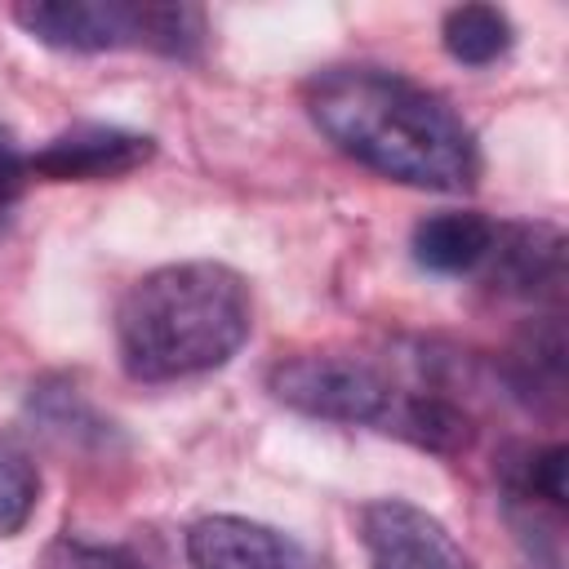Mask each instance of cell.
<instances>
[{"instance_id": "obj_7", "label": "cell", "mask_w": 569, "mask_h": 569, "mask_svg": "<svg viewBox=\"0 0 569 569\" xmlns=\"http://www.w3.org/2000/svg\"><path fill=\"white\" fill-rule=\"evenodd\" d=\"M156 156V138L116 124H76L49 138L31 156V173L49 182H102L142 169Z\"/></svg>"}, {"instance_id": "obj_8", "label": "cell", "mask_w": 569, "mask_h": 569, "mask_svg": "<svg viewBox=\"0 0 569 569\" xmlns=\"http://www.w3.org/2000/svg\"><path fill=\"white\" fill-rule=\"evenodd\" d=\"M485 271L498 293L551 298L565 284V236L551 222H498Z\"/></svg>"}, {"instance_id": "obj_11", "label": "cell", "mask_w": 569, "mask_h": 569, "mask_svg": "<svg viewBox=\"0 0 569 569\" xmlns=\"http://www.w3.org/2000/svg\"><path fill=\"white\" fill-rule=\"evenodd\" d=\"M40 502V471L13 440L0 436V538H13L27 529Z\"/></svg>"}, {"instance_id": "obj_5", "label": "cell", "mask_w": 569, "mask_h": 569, "mask_svg": "<svg viewBox=\"0 0 569 569\" xmlns=\"http://www.w3.org/2000/svg\"><path fill=\"white\" fill-rule=\"evenodd\" d=\"M360 542L369 569H471L453 533L405 498H378L360 511Z\"/></svg>"}, {"instance_id": "obj_2", "label": "cell", "mask_w": 569, "mask_h": 569, "mask_svg": "<svg viewBox=\"0 0 569 569\" xmlns=\"http://www.w3.org/2000/svg\"><path fill=\"white\" fill-rule=\"evenodd\" d=\"M253 329V298L227 262H169L138 276L116 307V351L133 382L222 369Z\"/></svg>"}, {"instance_id": "obj_4", "label": "cell", "mask_w": 569, "mask_h": 569, "mask_svg": "<svg viewBox=\"0 0 569 569\" xmlns=\"http://www.w3.org/2000/svg\"><path fill=\"white\" fill-rule=\"evenodd\" d=\"M271 396L307 418L342 422V427H373L396 436L405 400L413 387L396 382L378 360L351 351H311L280 360L267 378Z\"/></svg>"}, {"instance_id": "obj_12", "label": "cell", "mask_w": 569, "mask_h": 569, "mask_svg": "<svg viewBox=\"0 0 569 569\" xmlns=\"http://www.w3.org/2000/svg\"><path fill=\"white\" fill-rule=\"evenodd\" d=\"M40 569H147L133 551L116 542H89V538H53L40 556Z\"/></svg>"}, {"instance_id": "obj_10", "label": "cell", "mask_w": 569, "mask_h": 569, "mask_svg": "<svg viewBox=\"0 0 569 569\" xmlns=\"http://www.w3.org/2000/svg\"><path fill=\"white\" fill-rule=\"evenodd\" d=\"M445 53L462 67H489L511 49V18L493 4H458L440 27Z\"/></svg>"}, {"instance_id": "obj_6", "label": "cell", "mask_w": 569, "mask_h": 569, "mask_svg": "<svg viewBox=\"0 0 569 569\" xmlns=\"http://www.w3.org/2000/svg\"><path fill=\"white\" fill-rule=\"evenodd\" d=\"M191 569H320L316 556L276 525L249 516H204L187 529Z\"/></svg>"}, {"instance_id": "obj_13", "label": "cell", "mask_w": 569, "mask_h": 569, "mask_svg": "<svg viewBox=\"0 0 569 569\" xmlns=\"http://www.w3.org/2000/svg\"><path fill=\"white\" fill-rule=\"evenodd\" d=\"M31 178V156H22L9 124H0V209H9Z\"/></svg>"}, {"instance_id": "obj_3", "label": "cell", "mask_w": 569, "mask_h": 569, "mask_svg": "<svg viewBox=\"0 0 569 569\" xmlns=\"http://www.w3.org/2000/svg\"><path fill=\"white\" fill-rule=\"evenodd\" d=\"M13 22L67 53L151 49L164 58H196L204 44V13L196 4H120V0H36L18 4Z\"/></svg>"}, {"instance_id": "obj_9", "label": "cell", "mask_w": 569, "mask_h": 569, "mask_svg": "<svg viewBox=\"0 0 569 569\" xmlns=\"http://www.w3.org/2000/svg\"><path fill=\"white\" fill-rule=\"evenodd\" d=\"M498 222L476 209H445L413 227V262L436 276H467L480 271L493 249Z\"/></svg>"}, {"instance_id": "obj_1", "label": "cell", "mask_w": 569, "mask_h": 569, "mask_svg": "<svg viewBox=\"0 0 569 569\" xmlns=\"http://www.w3.org/2000/svg\"><path fill=\"white\" fill-rule=\"evenodd\" d=\"M311 124L356 164L427 191H467L480 178L471 124L436 89L387 67H325L302 84Z\"/></svg>"}]
</instances>
